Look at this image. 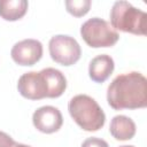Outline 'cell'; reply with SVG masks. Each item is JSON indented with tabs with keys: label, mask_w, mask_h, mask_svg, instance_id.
Masks as SVG:
<instances>
[{
	"label": "cell",
	"mask_w": 147,
	"mask_h": 147,
	"mask_svg": "<svg viewBox=\"0 0 147 147\" xmlns=\"http://www.w3.org/2000/svg\"><path fill=\"white\" fill-rule=\"evenodd\" d=\"M108 105L115 110L139 109L147 106V79L138 71L121 74L107 90Z\"/></svg>",
	"instance_id": "1"
},
{
	"label": "cell",
	"mask_w": 147,
	"mask_h": 147,
	"mask_svg": "<svg viewBox=\"0 0 147 147\" xmlns=\"http://www.w3.org/2000/svg\"><path fill=\"white\" fill-rule=\"evenodd\" d=\"M68 110L76 124L87 132L100 130L106 122V115L99 103L87 94H77L70 99Z\"/></svg>",
	"instance_id": "2"
},
{
	"label": "cell",
	"mask_w": 147,
	"mask_h": 147,
	"mask_svg": "<svg viewBox=\"0 0 147 147\" xmlns=\"http://www.w3.org/2000/svg\"><path fill=\"white\" fill-rule=\"evenodd\" d=\"M110 25L115 30L145 36L147 33V14L127 1H116L110 9Z\"/></svg>",
	"instance_id": "3"
},
{
	"label": "cell",
	"mask_w": 147,
	"mask_h": 147,
	"mask_svg": "<svg viewBox=\"0 0 147 147\" xmlns=\"http://www.w3.org/2000/svg\"><path fill=\"white\" fill-rule=\"evenodd\" d=\"M80 36L84 41L93 48L111 47L119 39L118 32L110 23L99 17H92L84 22L80 26Z\"/></svg>",
	"instance_id": "4"
},
{
	"label": "cell",
	"mask_w": 147,
	"mask_h": 147,
	"mask_svg": "<svg viewBox=\"0 0 147 147\" xmlns=\"http://www.w3.org/2000/svg\"><path fill=\"white\" fill-rule=\"evenodd\" d=\"M48 51L52 60L61 65L69 67L78 62L82 49L77 40L68 34H56L49 39Z\"/></svg>",
	"instance_id": "5"
},
{
	"label": "cell",
	"mask_w": 147,
	"mask_h": 147,
	"mask_svg": "<svg viewBox=\"0 0 147 147\" xmlns=\"http://www.w3.org/2000/svg\"><path fill=\"white\" fill-rule=\"evenodd\" d=\"M20 94L29 100H41L47 98V84L41 71L23 74L17 82Z\"/></svg>",
	"instance_id": "6"
},
{
	"label": "cell",
	"mask_w": 147,
	"mask_h": 147,
	"mask_svg": "<svg viewBox=\"0 0 147 147\" xmlns=\"http://www.w3.org/2000/svg\"><path fill=\"white\" fill-rule=\"evenodd\" d=\"M10 56L15 63L23 67H31L36 64L42 56V44L37 39H24L16 42Z\"/></svg>",
	"instance_id": "7"
},
{
	"label": "cell",
	"mask_w": 147,
	"mask_h": 147,
	"mask_svg": "<svg viewBox=\"0 0 147 147\" xmlns=\"http://www.w3.org/2000/svg\"><path fill=\"white\" fill-rule=\"evenodd\" d=\"M32 123L38 131L49 134L61 129L63 117L57 108L53 106H42L33 113Z\"/></svg>",
	"instance_id": "8"
},
{
	"label": "cell",
	"mask_w": 147,
	"mask_h": 147,
	"mask_svg": "<svg viewBox=\"0 0 147 147\" xmlns=\"http://www.w3.org/2000/svg\"><path fill=\"white\" fill-rule=\"evenodd\" d=\"M115 69V63L111 56L101 54L93 57L88 65V76L95 83L106 82Z\"/></svg>",
	"instance_id": "9"
},
{
	"label": "cell",
	"mask_w": 147,
	"mask_h": 147,
	"mask_svg": "<svg viewBox=\"0 0 147 147\" xmlns=\"http://www.w3.org/2000/svg\"><path fill=\"white\" fill-rule=\"evenodd\" d=\"M137 131L136 123L125 115H117L114 116L110 121L109 132L116 140L124 141L130 140L134 137Z\"/></svg>",
	"instance_id": "10"
},
{
	"label": "cell",
	"mask_w": 147,
	"mask_h": 147,
	"mask_svg": "<svg viewBox=\"0 0 147 147\" xmlns=\"http://www.w3.org/2000/svg\"><path fill=\"white\" fill-rule=\"evenodd\" d=\"M47 84V98H59L67 88V79L64 75L55 68H45L40 70Z\"/></svg>",
	"instance_id": "11"
},
{
	"label": "cell",
	"mask_w": 147,
	"mask_h": 147,
	"mask_svg": "<svg viewBox=\"0 0 147 147\" xmlns=\"http://www.w3.org/2000/svg\"><path fill=\"white\" fill-rule=\"evenodd\" d=\"M26 0H0V17L5 21L21 20L28 10Z\"/></svg>",
	"instance_id": "12"
},
{
	"label": "cell",
	"mask_w": 147,
	"mask_h": 147,
	"mask_svg": "<svg viewBox=\"0 0 147 147\" xmlns=\"http://www.w3.org/2000/svg\"><path fill=\"white\" fill-rule=\"evenodd\" d=\"M64 5L67 11L75 17H82L86 15L91 8L90 0H67Z\"/></svg>",
	"instance_id": "13"
},
{
	"label": "cell",
	"mask_w": 147,
	"mask_h": 147,
	"mask_svg": "<svg viewBox=\"0 0 147 147\" xmlns=\"http://www.w3.org/2000/svg\"><path fill=\"white\" fill-rule=\"evenodd\" d=\"M80 147H109V145L106 140H103L101 138L92 137V138L85 139Z\"/></svg>",
	"instance_id": "14"
},
{
	"label": "cell",
	"mask_w": 147,
	"mask_h": 147,
	"mask_svg": "<svg viewBox=\"0 0 147 147\" xmlns=\"http://www.w3.org/2000/svg\"><path fill=\"white\" fill-rule=\"evenodd\" d=\"M16 141L6 132L0 131V147H15Z\"/></svg>",
	"instance_id": "15"
},
{
	"label": "cell",
	"mask_w": 147,
	"mask_h": 147,
	"mask_svg": "<svg viewBox=\"0 0 147 147\" xmlns=\"http://www.w3.org/2000/svg\"><path fill=\"white\" fill-rule=\"evenodd\" d=\"M15 147H31V146H29V145H25V144H16V146Z\"/></svg>",
	"instance_id": "16"
},
{
	"label": "cell",
	"mask_w": 147,
	"mask_h": 147,
	"mask_svg": "<svg viewBox=\"0 0 147 147\" xmlns=\"http://www.w3.org/2000/svg\"><path fill=\"white\" fill-rule=\"evenodd\" d=\"M119 147H134L132 145H123V146H119Z\"/></svg>",
	"instance_id": "17"
}]
</instances>
